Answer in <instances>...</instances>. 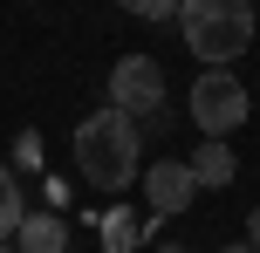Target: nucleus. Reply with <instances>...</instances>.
Instances as JSON below:
<instances>
[{
    "mask_svg": "<svg viewBox=\"0 0 260 253\" xmlns=\"http://www.w3.org/2000/svg\"><path fill=\"white\" fill-rule=\"evenodd\" d=\"M137 117H123V110H96V117L76 123V171L89 178L96 192H123L130 178H137Z\"/></svg>",
    "mask_w": 260,
    "mask_h": 253,
    "instance_id": "f257e3e1",
    "label": "nucleus"
},
{
    "mask_svg": "<svg viewBox=\"0 0 260 253\" xmlns=\"http://www.w3.org/2000/svg\"><path fill=\"white\" fill-rule=\"evenodd\" d=\"M178 34L199 68H226L253 48V0H178Z\"/></svg>",
    "mask_w": 260,
    "mask_h": 253,
    "instance_id": "f03ea898",
    "label": "nucleus"
},
{
    "mask_svg": "<svg viewBox=\"0 0 260 253\" xmlns=\"http://www.w3.org/2000/svg\"><path fill=\"white\" fill-rule=\"evenodd\" d=\"M247 89H240V76H226V68H199V82H192V123H199V137H219L226 144V130H240L247 123Z\"/></svg>",
    "mask_w": 260,
    "mask_h": 253,
    "instance_id": "7ed1b4c3",
    "label": "nucleus"
},
{
    "mask_svg": "<svg viewBox=\"0 0 260 253\" xmlns=\"http://www.w3.org/2000/svg\"><path fill=\"white\" fill-rule=\"evenodd\" d=\"M110 110L157 117V110H165V68H157L151 55H123V62L110 68Z\"/></svg>",
    "mask_w": 260,
    "mask_h": 253,
    "instance_id": "20e7f679",
    "label": "nucleus"
},
{
    "mask_svg": "<svg viewBox=\"0 0 260 253\" xmlns=\"http://www.w3.org/2000/svg\"><path fill=\"white\" fill-rule=\"evenodd\" d=\"M192 199H199L192 164H185V158H157L151 178H144V205H151V219H178V212H192Z\"/></svg>",
    "mask_w": 260,
    "mask_h": 253,
    "instance_id": "39448f33",
    "label": "nucleus"
},
{
    "mask_svg": "<svg viewBox=\"0 0 260 253\" xmlns=\"http://www.w3.org/2000/svg\"><path fill=\"white\" fill-rule=\"evenodd\" d=\"M192 178H199V192H219V185H233V171H240V158H233V144H219V137H199V151L192 158Z\"/></svg>",
    "mask_w": 260,
    "mask_h": 253,
    "instance_id": "423d86ee",
    "label": "nucleus"
},
{
    "mask_svg": "<svg viewBox=\"0 0 260 253\" xmlns=\"http://www.w3.org/2000/svg\"><path fill=\"white\" fill-rule=\"evenodd\" d=\"M14 240H21V253H69V226L55 212H27L14 226Z\"/></svg>",
    "mask_w": 260,
    "mask_h": 253,
    "instance_id": "0eeeda50",
    "label": "nucleus"
},
{
    "mask_svg": "<svg viewBox=\"0 0 260 253\" xmlns=\"http://www.w3.org/2000/svg\"><path fill=\"white\" fill-rule=\"evenodd\" d=\"M21 219H27V212H21V178H14L7 164H0V240H7V233L21 226Z\"/></svg>",
    "mask_w": 260,
    "mask_h": 253,
    "instance_id": "6e6552de",
    "label": "nucleus"
},
{
    "mask_svg": "<svg viewBox=\"0 0 260 253\" xmlns=\"http://www.w3.org/2000/svg\"><path fill=\"white\" fill-rule=\"evenodd\" d=\"M123 14H137V21H171L178 14V0H117Z\"/></svg>",
    "mask_w": 260,
    "mask_h": 253,
    "instance_id": "1a4fd4ad",
    "label": "nucleus"
},
{
    "mask_svg": "<svg viewBox=\"0 0 260 253\" xmlns=\"http://www.w3.org/2000/svg\"><path fill=\"white\" fill-rule=\"evenodd\" d=\"M247 246L260 253V205H253V212H247Z\"/></svg>",
    "mask_w": 260,
    "mask_h": 253,
    "instance_id": "9d476101",
    "label": "nucleus"
},
{
    "mask_svg": "<svg viewBox=\"0 0 260 253\" xmlns=\"http://www.w3.org/2000/svg\"><path fill=\"white\" fill-rule=\"evenodd\" d=\"M226 253H253V246H247V240H233V246H226Z\"/></svg>",
    "mask_w": 260,
    "mask_h": 253,
    "instance_id": "9b49d317",
    "label": "nucleus"
},
{
    "mask_svg": "<svg viewBox=\"0 0 260 253\" xmlns=\"http://www.w3.org/2000/svg\"><path fill=\"white\" fill-rule=\"evenodd\" d=\"M0 253H21V246H7V240H0Z\"/></svg>",
    "mask_w": 260,
    "mask_h": 253,
    "instance_id": "f8f14e48",
    "label": "nucleus"
}]
</instances>
